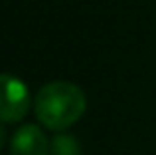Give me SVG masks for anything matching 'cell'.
<instances>
[{"instance_id":"6da1fadb","label":"cell","mask_w":156,"mask_h":155,"mask_svg":"<svg viewBox=\"0 0 156 155\" xmlns=\"http://www.w3.org/2000/svg\"><path fill=\"white\" fill-rule=\"evenodd\" d=\"M85 96L69 81H51L36 97V115L48 129H65L85 112Z\"/></svg>"},{"instance_id":"7a4b0ae2","label":"cell","mask_w":156,"mask_h":155,"mask_svg":"<svg viewBox=\"0 0 156 155\" xmlns=\"http://www.w3.org/2000/svg\"><path fill=\"white\" fill-rule=\"evenodd\" d=\"M28 105H30V97H28L26 85L8 74L2 76V109L0 115L4 121H16L22 119L28 113Z\"/></svg>"},{"instance_id":"3957f363","label":"cell","mask_w":156,"mask_h":155,"mask_svg":"<svg viewBox=\"0 0 156 155\" xmlns=\"http://www.w3.org/2000/svg\"><path fill=\"white\" fill-rule=\"evenodd\" d=\"M48 139L36 125H22L12 137V155H48Z\"/></svg>"},{"instance_id":"277c9868","label":"cell","mask_w":156,"mask_h":155,"mask_svg":"<svg viewBox=\"0 0 156 155\" xmlns=\"http://www.w3.org/2000/svg\"><path fill=\"white\" fill-rule=\"evenodd\" d=\"M81 149L71 135H59L51 143V155H79Z\"/></svg>"}]
</instances>
